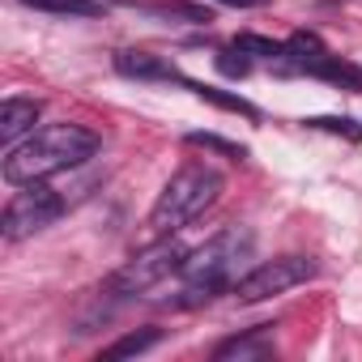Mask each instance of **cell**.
Instances as JSON below:
<instances>
[{
	"instance_id": "6da1fadb",
	"label": "cell",
	"mask_w": 362,
	"mask_h": 362,
	"mask_svg": "<svg viewBox=\"0 0 362 362\" xmlns=\"http://www.w3.org/2000/svg\"><path fill=\"white\" fill-rule=\"evenodd\" d=\"M98 153V136L81 124H47V128H35L22 145H9L5 153V179L13 188L22 184H35V179H52L69 166H81L86 158Z\"/></svg>"
},
{
	"instance_id": "7a4b0ae2",
	"label": "cell",
	"mask_w": 362,
	"mask_h": 362,
	"mask_svg": "<svg viewBox=\"0 0 362 362\" xmlns=\"http://www.w3.org/2000/svg\"><path fill=\"white\" fill-rule=\"evenodd\" d=\"M222 175L205 162H188V166H179L170 179H166V188L158 192L153 209H149V230L153 235H175V230H184L188 222H197L218 197H222Z\"/></svg>"
},
{
	"instance_id": "3957f363",
	"label": "cell",
	"mask_w": 362,
	"mask_h": 362,
	"mask_svg": "<svg viewBox=\"0 0 362 362\" xmlns=\"http://www.w3.org/2000/svg\"><path fill=\"white\" fill-rule=\"evenodd\" d=\"M184 260H188V247L179 243L175 235H158V243H149L145 252H136L124 269H115L111 277H107V290L111 294H145V290H153L162 277H170V273H179L184 269Z\"/></svg>"
},
{
	"instance_id": "277c9868",
	"label": "cell",
	"mask_w": 362,
	"mask_h": 362,
	"mask_svg": "<svg viewBox=\"0 0 362 362\" xmlns=\"http://www.w3.org/2000/svg\"><path fill=\"white\" fill-rule=\"evenodd\" d=\"M60 214H64V197L47 179H35V184H22V192L5 205V214H0V235H5V243H22V239L47 230Z\"/></svg>"
},
{
	"instance_id": "5b68a950",
	"label": "cell",
	"mask_w": 362,
	"mask_h": 362,
	"mask_svg": "<svg viewBox=\"0 0 362 362\" xmlns=\"http://www.w3.org/2000/svg\"><path fill=\"white\" fill-rule=\"evenodd\" d=\"M247 252H252V230L226 226L214 239H205L197 252H188V260H184L179 273H184V281H218V286H226L235 264L247 260Z\"/></svg>"
},
{
	"instance_id": "8992f818",
	"label": "cell",
	"mask_w": 362,
	"mask_h": 362,
	"mask_svg": "<svg viewBox=\"0 0 362 362\" xmlns=\"http://www.w3.org/2000/svg\"><path fill=\"white\" fill-rule=\"evenodd\" d=\"M311 277H315V260H307V256H277V260H264L252 273H243L235 281V298L239 303H264V298L286 294V290H294V286H303Z\"/></svg>"
},
{
	"instance_id": "52a82bcc",
	"label": "cell",
	"mask_w": 362,
	"mask_h": 362,
	"mask_svg": "<svg viewBox=\"0 0 362 362\" xmlns=\"http://www.w3.org/2000/svg\"><path fill=\"white\" fill-rule=\"evenodd\" d=\"M115 73L119 77H132V81H184L179 69L166 60V56H153V52H115Z\"/></svg>"
},
{
	"instance_id": "ba28073f",
	"label": "cell",
	"mask_w": 362,
	"mask_h": 362,
	"mask_svg": "<svg viewBox=\"0 0 362 362\" xmlns=\"http://www.w3.org/2000/svg\"><path fill=\"white\" fill-rule=\"evenodd\" d=\"M273 354V324H260L243 337H230L214 349V362H264Z\"/></svg>"
},
{
	"instance_id": "9c48e42d",
	"label": "cell",
	"mask_w": 362,
	"mask_h": 362,
	"mask_svg": "<svg viewBox=\"0 0 362 362\" xmlns=\"http://www.w3.org/2000/svg\"><path fill=\"white\" fill-rule=\"evenodd\" d=\"M39 115H43L39 98H5V107H0V141H5V149L18 145L22 132H35Z\"/></svg>"
},
{
	"instance_id": "30bf717a",
	"label": "cell",
	"mask_w": 362,
	"mask_h": 362,
	"mask_svg": "<svg viewBox=\"0 0 362 362\" xmlns=\"http://www.w3.org/2000/svg\"><path fill=\"white\" fill-rule=\"evenodd\" d=\"M303 73H311V77H324V81H332V86H345V90H362V69L358 64H349V60H341V56H320V60H311Z\"/></svg>"
},
{
	"instance_id": "8fae6325",
	"label": "cell",
	"mask_w": 362,
	"mask_h": 362,
	"mask_svg": "<svg viewBox=\"0 0 362 362\" xmlns=\"http://www.w3.org/2000/svg\"><path fill=\"white\" fill-rule=\"evenodd\" d=\"M197 98H205V103H214V107H222V111H235V115H243V119H260V111L247 103V98H239V94H226V90H218V86H205V81H184Z\"/></svg>"
},
{
	"instance_id": "7c38bea8",
	"label": "cell",
	"mask_w": 362,
	"mask_h": 362,
	"mask_svg": "<svg viewBox=\"0 0 362 362\" xmlns=\"http://www.w3.org/2000/svg\"><path fill=\"white\" fill-rule=\"evenodd\" d=\"M158 341H162V328H136V332H124L115 345H107V349H103V358H107V362H119V358H136V354L153 349Z\"/></svg>"
},
{
	"instance_id": "4fadbf2b",
	"label": "cell",
	"mask_w": 362,
	"mask_h": 362,
	"mask_svg": "<svg viewBox=\"0 0 362 362\" xmlns=\"http://www.w3.org/2000/svg\"><path fill=\"white\" fill-rule=\"evenodd\" d=\"M26 9H39V13H56V18H103L107 5L98 0H22Z\"/></svg>"
},
{
	"instance_id": "5bb4252c",
	"label": "cell",
	"mask_w": 362,
	"mask_h": 362,
	"mask_svg": "<svg viewBox=\"0 0 362 362\" xmlns=\"http://www.w3.org/2000/svg\"><path fill=\"white\" fill-rule=\"evenodd\" d=\"M141 13H153V18H184V22H197V26H209V22H214V9L192 5V0H166V5H145Z\"/></svg>"
},
{
	"instance_id": "9a60e30c",
	"label": "cell",
	"mask_w": 362,
	"mask_h": 362,
	"mask_svg": "<svg viewBox=\"0 0 362 362\" xmlns=\"http://www.w3.org/2000/svg\"><path fill=\"white\" fill-rule=\"evenodd\" d=\"M286 56H290L298 69H307L311 60L328 56V47L320 43V35H311V30H298V35H290V39H286Z\"/></svg>"
},
{
	"instance_id": "2e32d148",
	"label": "cell",
	"mask_w": 362,
	"mask_h": 362,
	"mask_svg": "<svg viewBox=\"0 0 362 362\" xmlns=\"http://www.w3.org/2000/svg\"><path fill=\"white\" fill-rule=\"evenodd\" d=\"M184 141H188V145H197V149L222 153V158H230V162H243V158H247V145H239V141H226V136H218V132H188Z\"/></svg>"
},
{
	"instance_id": "e0dca14e",
	"label": "cell",
	"mask_w": 362,
	"mask_h": 362,
	"mask_svg": "<svg viewBox=\"0 0 362 362\" xmlns=\"http://www.w3.org/2000/svg\"><path fill=\"white\" fill-rule=\"evenodd\" d=\"M235 47H239V52H247V56H269V60L286 56V43H277V39H264V35H252V30L235 35Z\"/></svg>"
},
{
	"instance_id": "ac0fdd59",
	"label": "cell",
	"mask_w": 362,
	"mask_h": 362,
	"mask_svg": "<svg viewBox=\"0 0 362 362\" xmlns=\"http://www.w3.org/2000/svg\"><path fill=\"white\" fill-rule=\"evenodd\" d=\"M307 128H320V132H337L345 141H362V124H354L349 115H311Z\"/></svg>"
},
{
	"instance_id": "d6986e66",
	"label": "cell",
	"mask_w": 362,
	"mask_h": 362,
	"mask_svg": "<svg viewBox=\"0 0 362 362\" xmlns=\"http://www.w3.org/2000/svg\"><path fill=\"white\" fill-rule=\"evenodd\" d=\"M214 64H218V73H222V77H230V81H243V77L252 73V60H247V52H239V47L218 52V56H214Z\"/></svg>"
},
{
	"instance_id": "ffe728a7",
	"label": "cell",
	"mask_w": 362,
	"mask_h": 362,
	"mask_svg": "<svg viewBox=\"0 0 362 362\" xmlns=\"http://www.w3.org/2000/svg\"><path fill=\"white\" fill-rule=\"evenodd\" d=\"M218 5H230V9H256V5H264V0H218Z\"/></svg>"
}]
</instances>
